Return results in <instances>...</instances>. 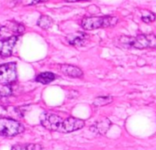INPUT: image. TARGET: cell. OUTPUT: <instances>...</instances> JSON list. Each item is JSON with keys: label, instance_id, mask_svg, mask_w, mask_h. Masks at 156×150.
I'll return each mask as SVG.
<instances>
[{"label": "cell", "instance_id": "cell-1", "mask_svg": "<svg viewBox=\"0 0 156 150\" xmlns=\"http://www.w3.org/2000/svg\"><path fill=\"white\" fill-rule=\"evenodd\" d=\"M119 41L130 48L143 49H154L156 48V36L151 34H140L136 37L121 36Z\"/></svg>", "mask_w": 156, "mask_h": 150}, {"label": "cell", "instance_id": "cell-2", "mask_svg": "<svg viewBox=\"0 0 156 150\" xmlns=\"http://www.w3.org/2000/svg\"><path fill=\"white\" fill-rule=\"evenodd\" d=\"M119 22V19L113 16L104 17H87L84 18L81 26L85 30H94L98 29H104L114 27Z\"/></svg>", "mask_w": 156, "mask_h": 150}, {"label": "cell", "instance_id": "cell-3", "mask_svg": "<svg viewBox=\"0 0 156 150\" xmlns=\"http://www.w3.org/2000/svg\"><path fill=\"white\" fill-rule=\"evenodd\" d=\"M25 131L24 125L12 118L0 117V135L11 138L15 137Z\"/></svg>", "mask_w": 156, "mask_h": 150}, {"label": "cell", "instance_id": "cell-4", "mask_svg": "<svg viewBox=\"0 0 156 150\" xmlns=\"http://www.w3.org/2000/svg\"><path fill=\"white\" fill-rule=\"evenodd\" d=\"M17 80V64L9 62L0 65V85H8Z\"/></svg>", "mask_w": 156, "mask_h": 150}, {"label": "cell", "instance_id": "cell-5", "mask_svg": "<svg viewBox=\"0 0 156 150\" xmlns=\"http://www.w3.org/2000/svg\"><path fill=\"white\" fill-rule=\"evenodd\" d=\"M41 125L50 131H58L61 132L62 125L63 123V120L57 114L52 113H42L41 117Z\"/></svg>", "mask_w": 156, "mask_h": 150}, {"label": "cell", "instance_id": "cell-6", "mask_svg": "<svg viewBox=\"0 0 156 150\" xmlns=\"http://www.w3.org/2000/svg\"><path fill=\"white\" fill-rule=\"evenodd\" d=\"M85 126V121L79 118L74 117H68L65 120H63L61 132L63 133H71L77 131Z\"/></svg>", "mask_w": 156, "mask_h": 150}, {"label": "cell", "instance_id": "cell-7", "mask_svg": "<svg viewBox=\"0 0 156 150\" xmlns=\"http://www.w3.org/2000/svg\"><path fill=\"white\" fill-rule=\"evenodd\" d=\"M18 40L17 36H11L9 38L0 40V56L2 58H8L12 55V51L16 42Z\"/></svg>", "mask_w": 156, "mask_h": 150}, {"label": "cell", "instance_id": "cell-8", "mask_svg": "<svg viewBox=\"0 0 156 150\" xmlns=\"http://www.w3.org/2000/svg\"><path fill=\"white\" fill-rule=\"evenodd\" d=\"M61 71L64 75H67V76L71 78H81L84 75L81 69L73 65H70V64H62Z\"/></svg>", "mask_w": 156, "mask_h": 150}, {"label": "cell", "instance_id": "cell-9", "mask_svg": "<svg viewBox=\"0 0 156 150\" xmlns=\"http://www.w3.org/2000/svg\"><path fill=\"white\" fill-rule=\"evenodd\" d=\"M66 39H67V41L70 45L75 46V47H80V46L85 45L87 39V35L85 33L77 32L75 34L69 35Z\"/></svg>", "mask_w": 156, "mask_h": 150}, {"label": "cell", "instance_id": "cell-10", "mask_svg": "<svg viewBox=\"0 0 156 150\" xmlns=\"http://www.w3.org/2000/svg\"><path fill=\"white\" fill-rule=\"evenodd\" d=\"M110 126H111V122L108 118H104L101 121H98V123H96L91 127V130L99 135H105Z\"/></svg>", "mask_w": 156, "mask_h": 150}, {"label": "cell", "instance_id": "cell-11", "mask_svg": "<svg viewBox=\"0 0 156 150\" xmlns=\"http://www.w3.org/2000/svg\"><path fill=\"white\" fill-rule=\"evenodd\" d=\"M55 79H56V75L54 73L46 71V72L40 73L35 78V81L40 84H49L51 82H53Z\"/></svg>", "mask_w": 156, "mask_h": 150}, {"label": "cell", "instance_id": "cell-12", "mask_svg": "<svg viewBox=\"0 0 156 150\" xmlns=\"http://www.w3.org/2000/svg\"><path fill=\"white\" fill-rule=\"evenodd\" d=\"M11 150H45L43 145L40 144H17L11 147Z\"/></svg>", "mask_w": 156, "mask_h": 150}, {"label": "cell", "instance_id": "cell-13", "mask_svg": "<svg viewBox=\"0 0 156 150\" xmlns=\"http://www.w3.org/2000/svg\"><path fill=\"white\" fill-rule=\"evenodd\" d=\"M52 24H53L52 19L51 17H49V16H46V15L41 16L40 19H39V20H38V22H37V25L40 28L43 29H50L52 26Z\"/></svg>", "mask_w": 156, "mask_h": 150}, {"label": "cell", "instance_id": "cell-14", "mask_svg": "<svg viewBox=\"0 0 156 150\" xmlns=\"http://www.w3.org/2000/svg\"><path fill=\"white\" fill-rule=\"evenodd\" d=\"M155 15L151 11H143L141 13V20L145 23H151L155 20Z\"/></svg>", "mask_w": 156, "mask_h": 150}, {"label": "cell", "instance_id": "cell-15", "mask_svg": "<svg viewBox=\"0 0 156 150\" xmlns=\"http://www.w3.org/2000/svg\"><path fill=\"white\" fill-rule=\"evenodd\" d=\"M112 102V97H98L95 101H94V105L95 106H104L107 105L108 104H110Z\"/></svg>", "mask_w": 156, "mask_h": 150}, {"label": "cell", "instance_id": "cell-16", "mask_svg": "<svg viewBox=\"0 0 156 150\" xmlns=\"http://www.w3.org/2000/svg\"><path fill=\"white\" fill-rule=\"evenodd\" d=\"M45 1H48V0H32L30 4L33 5V4H38V3H41V2H45Z\"/></svg>", "mask_w": 156, "mask_h": 150}, {"label": "cell", "instance_id": "cell-17", "mask_svg": "<svg viewBox=\"0 0 156 150\" xmlns=\"http://www.w3.org/2000/svg\"><path fill=\"white\" fill-rule=\"evenodd\" d=\"M64 2L73 3V2H80V1H87V0H63Z\"/></svg>", "mask_w": 156, "mask_h": 150}, {"label": "cell", "instance_id": "cell-18", "mask_svg": "<svg viewBox=\"0 0 156 150\" xmlns=\"http://www.w3.org/2000/svg\"><path fill=\"white\" fill-rule=\"evenodd\" d=\"M2 96H4V95H3V94H2L1 92H0V99H1V98H2Z\"/></svg>", "mask_w": 156, "mask_h": 150}]
</instances>
